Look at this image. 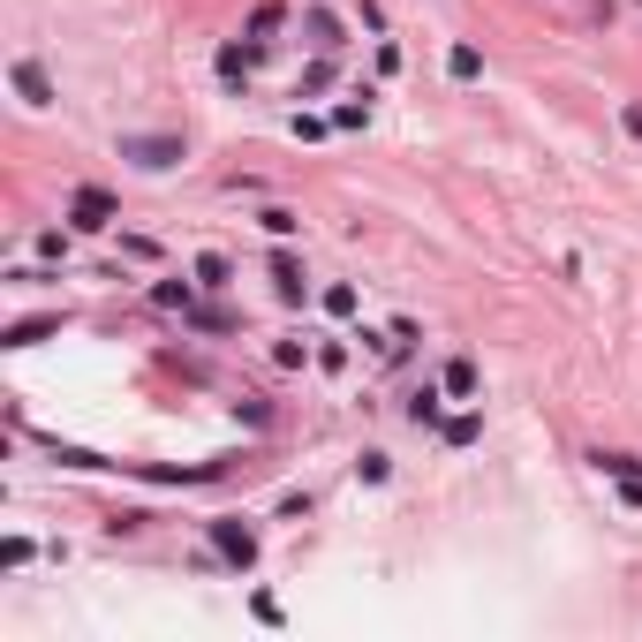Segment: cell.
<instances>
[{
    "label": "cell",
    "instance_id": "obj_9",
    "mask_svg": "<svg viewBox=\"0 0 642 642\" xmlns=\"http://www.w3.org/2000/svg\"><path fill=\"white\" fill-rule=\"evenodd\" d=\"M272 31H280V0H265V8H257V16H250V46H265Z\"/></svg>",
    "mask_w": 642,
    "mask_h": 642
},
{
    "label": "cell",
    "instance_id": "obj_10",
    "mask_svg": "<svg viewBox=\"0 0 642 642\" xmlns=\"http://www.w3.org/2000/svg\"><path fill=\"white\" fill-rule=\"evenodd\" d=\"M446 393H476V363H469V355H454V363H446Z\"/></svg>",
    "mask_w": 642,
    "mask_h": 642
},
{
    "label": "cell",
    "instance_id": "obj_11",
    "mask_svg": "<svg viewBox=\"0 0 642 642\" xmlns=\"http://www.w3.org/2000/svg\"><path fill=\"white\" fill-rule=\"evenodd\" d=\"M197 280H204V288H227V257L204 250V257H197Z\"/></svg>",
    "mask_w": 642,
    "mask_h": 642
},
{
    "label": "cell",
    "instance_id": "obj_4",
    "mask_svg": "<svg viewBox=\"0 0 642 642\" xmlns=\"http://www.w3.org/2000/svg\"><path fill=\"white\" fill-rule=\"evenodd\" d=\"M68 212H76V227H106V220H114V197H106V189H76Z\"/></svg>",
    "mask_w": 642,
    "mask_h": 642
},
{
    "label": "cell",
    "instance_id": "obj_8",
    "mask_svg": "<svg viewBox=\"0 0 642 642\" xmlns=\"http://www.w3.org/2000/svg\"><path fill=\"white\" fill-rule=\"evenodd\" d=\"M597 469L620 476V484H642V461H635V454H597Z\"/></svg>",
    "mask_w": 642,
    "mask_h": 642
},
{
    "label": "cell",
    "instance_id": "obj_7",
    "mask_svg": "<svg viewBox=\"0 0 642 642\" xmlns=\"http://www.w3.org/2000/svg\"><path fill=\"white\" fill-rule=\"evenodd\" d=\"M53 325H61V318H23V325H8V348H31V340H46Z\"/></svg>",
    "mask_w": 642,
    "mask_h": 642
},
{
    "label": "cell",
    "instance_id": "obj_2",
    "mask_svg": "<svg viewBox=\"0 0 642 642\" xmlns=\"http://www.w3.org/2000/svg\"><path fill=\"white\" fill-rule=\"evenodd\" d=\"M212 544H220L227 567H250V559H257V537H250L242 522H212Z\"/></svg>",
    "mask_w": 642,
    "mask_h": 642
},
{
    "label": "cell",
    "instance_id": "obj_5",
    "mask_svg": "<svg viewBox=\"0 0 642 642\" xmlns=\"http://www.w3.org/2000/svg\"><path fill=\"white\" fill-rule=\"evenodd\" d=\"M303 31H310V46H318V53H333V46H340V23L325 16V8H310V16H303Z\"/></svg>",
    "mask_w": 642,
    "mask_h": 642
},
{
    "label": "cell",
    "instance_id": "obj_3",
    "mask_svg": "<svg viewBox=\"0 0 642 642\" xmlns=\"http://www.w3.org/2000/svg\"><path fill=\"white\" fill-rule=\"evenodd\" d=\"M8 84L23 91V106H53V76L38 61H16V68H8Z\"/></svg>",
    "mask_w": 642,
    "mask_h": 642
},
{
    "label": "cell",
    "instance_id": "obj_12",
    "mask_svg": "<svg viewBox=\"0 0 642 642\" xmlns=\"http://www.w3.org/2000/svg\"><path fill=\"white\" fill-rule=\"evenodd\" d=\"M446 68H454V76H461V84H469V76H476V68H484V53H476V46H454V53H446Z\"/></svg>",
    "mask_w": 642,
    "mask_h": 642
},
{
    "label": "cell",
    "instance_id": "obj_13",
    "mask_svg": "<svg viewBox=\"0 0 642 642\" xmlns=\"http://www.w3.org/2000/svg\"><path fill=\"white\" fill-rule=\"evenodd\" d=\"M295 227H303V220H295L288 204H272V212H265V235H295Z\"/></svg>",
    "mask_w": 642,
    "mask_h": 642
},
{
    "label": "cell",
    "instance_id": "obj_1",
    "mask_svg": "<svg viewBox=\"0 0 642 642\" xmlns=\"http://www.w3.org/2000/svg\"><path fill=\"white\" fill-rule=\"evenodd\" d=\"M121 159H136L144 174H159V167L182 159V136H121Z\"/></svg>",
    "mask_w": 642,
    "mask_h": 642
},
{
    "label": "cell",
    "instance_id": "obj_6",
    "mask_svg": "<svg viewBox=\"0 0 642 642\" xmlns=\"http://www.w3.org/2000/svg\"><path fill=\"white\" fill-rule=\"evenodd\" d=\"M53 461H61V469H114L106 454H91V446H61V439H53Z\"/></svg>",
    "mask_w": 642,
    "mask_h": 642
}]
</instances>
